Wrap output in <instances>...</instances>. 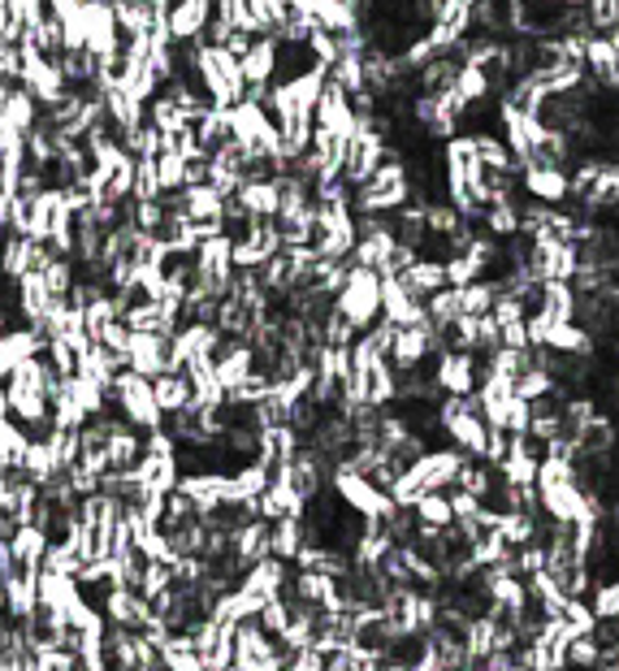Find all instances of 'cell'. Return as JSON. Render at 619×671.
Returning a JSON list of instances; mask_svg holds the SVG:
<instances>
[{"label": "cell", "mask_w": 619, "mask_h": 671, "mask_svg": "<svg viewBox=\"0 0 619 671\" xmlns=\"http://www.w3.org/2000/svg\"><path fill=\"white\" fill-rule=\"evenodd\" d=\"M412 200V174L403 153L386 156L360 187H352V208L356 217H390L395 208H403Z\"/></svg>", "instance_id": "cell-1"}, {"label": "cell", "mask_w": 619, "mask_h": 671, "mask_svg": "<svg viewBox=\"0 0 619 671\" xmlns=\"http://www.w3.org/2000/svg\"><path fill=\"white\" fill-rule=\"evenodd\" d=\"M196 83H200V92L208 96V104H217V108L239 104L243 92H248V87H243L239 56H230L221 44H208V40L196 44Z\"/></svg>", "instance_id": "cell-2"}, {"label": "cell", "mask_w": 619, "mask_h": 671, "mask_svg": "<svg viewBox=\"0 0 619 671\" xmlns=\"http://www.w3.org/2000/svg\"><path fill=\"white\" fill-rule=\"evenodd\" d=\"M334 308L356 325V334L373 329V325L381 321V273H377V269H364V264H347L343 291L334 295Z\"/></svg>", "instance_id": "cell-3"}, {"label": "cell", "mask_w": 619, "mask_h": 671, "mask_svg": "<svg viewBox=\"0 0 619 671\" xmlns=\"http://www.w3.org/2000/svg\"><path fill=\"white\" fill-rule=\"evenodd\" d=\"M329 490L343 499V507H352L356 516H373V520H390L399 512V503L390 499V490H381L373 476H364L356 468L334 464L329 472Z\"/></svg>", "instance_id": "cell-4"}, {"label": "cell", "mask_w": 619, "mask_h": 671, "mask_svg": "<svg viewBox=\"0 0 619 671\" xmlns=\"http://www.w3.org/2000/svg\"><path fill=\"white\" fill-rule=\"evenodd\" d=\"M108 399H113V412L126 416L139 433H148V429H160V424H165V412L156 408V399H153V381H148V377H139V373H130V368H122V373L113 377Z\"/></svg>", "instance_id": "cell-5"}, {"label": "cell", "mask_w": 619, "mask_h": 671, "mask_svg": "<svg viewBox=\"0 0 619 671\" xmlns=\"http://www.w3.org/2000/svg\"><path fill=\"white\" fill-rule=\"evenodd\" d=\"M78 31H83V49L104 56V52H117L122 49V31H117V18H113V4H104V0H83L78 4V13L70 18Z\"/></svg>", "instance_id": "cell-6"}, {"label": "cell", "mask_w": 619, "mask_h": 671, "mask_svg": "<svg viewBox=\"0 0 619 671\" xmlns=\"http://www.w3.org/2000/svg\"><path fill=\"white\" fill-rule=\"evenodd\" d=\"M239 70H243V87H248L243 96L264 104L269 87L277 83V40L273 35H256L252 49L239 56Z\"/></svg>", "instance_id": "cell-7"}, {"label": "cell", "mask_w": 619, "mask_h": 671, "mask_svg": "<svg viewBox=\"0 0 619 671\" xmlns=\"http://www.w3.org/2000/svg\"><path fill=\"white\" fill-rule=\"evenodd\" d=\"M217 343H221V329L212 321H187L169 338V373H182L191 360H212Z\"/></svg>", "instance_id": "cell-8"}, {"label": "cell", "mask_w": 619, "mask_h": 671, "mask_svg": "<svg viewBox=\"0 0 619 671\" xmlns=\"http://www.w3.org/2000/svg\"><path fill=\"white\" fill-rule=\"evenodd\" d=\"M442 347H438V329L424 321V325H408V329H395V343H390V364L399 373H412V368H424L433 364Z\"/></svg>", "instance_id": "cell-9"}, {"label": "cell", "mask_w": 619, "mask_h": 671, "mask_svg": "<svg viewBox=\"0 0 619 671\" xmlns=\"http://www.w3.org/2000/svg\"><path fill=\"white\" fill-rule=\"evenodd\" d=\"M212 373L221 381V390H239L248 381V373H256V347L252 338H221L212 352Z\"/></svg>", "instance_id": "cell-10"}, {"label": "cell", "mask_w": 619, "mask_h": 671, "mask_svg": "<svg viewBox=\"0 0 619 671\" xmlns=\"http://www.w3.org/2000/svg\"><path fill=\"white\" fill-rule=\"evenodd\" d=\"M282 252V234L273 221H248L243 234H234V269H264L269 260Z\"/></svg>", "instance_id": "cell-11"}, {"label": "cell", "mask_w": 619, "mask_h": 671, "mask_svg": "<svg viewBox=\"0 0 619 671\" xmlns=\"http://www.w3.org/2000/svg\"><path fill=\"white\" fill-rule=\"evenodd\" d=\"M312 122H316V130H329V135H338V139H352V135L360 130L356 104H352V96H347L338 83H325L321 101L312 108Z\"/></svg>", "instance_id": "cell-12"}, {"label": "cell", "mask_w": 619, "mask_h": 671, "mask_svg": "<svg viewBox=\"0 0 619 671\" xmlns=\"http://www.w3.org/2000/svg\"><path fill=\"white\" fill-rule=\"evenodd\" d=\"M433 381L442 395H472L481 381V356L476 352H438L433 356Z\"/></svg>", "instance_id": "cell-13"}, {"label": "cell", "mask_w": 619, "mask_h": 671, "mask_svg": "<svg viewBox=\"0 0 619 671\" xmlns=\"http://www.w3.org/2000/svg\"><path fill=\"white\" fill-rule=\"evenodd\" d=\"M520 187H524L528 200H542L550 208L571 200V174L564 165H524L520 169Z\"/></svg>", "instance_id": "cell-14"}, {"label": "cell", "mask_w": 619, "mask_h": 671, "mask_svg": "<svg viewBox=\"0 0 619 671\" xmlns=\"http://www.w3.org/2000/svg\"><path fill=\"white\" fill-rule=\"evenodd\" d=\"M191 637H196V654H200L204 671H225L234 663V623H221L208 616Z\"/></svg>", "instance_id": "cell-15"}, {"label": "cell", "mask_w": 619, "mask_h": 671, "mask_svg": "<svg viewBox=\"0 0 619 671\" xmlns=\"http://www.w3.org/2000/svg\"><path fill=\"white\" fill-rule=\"evenodd\" d=\"M230 200H239V208H243L252 221H273V217H277V208H282L277 178H273V174H248Z\"/></svg>", "instance_id": "cell-16"}, {"label": "cell", "mask_w": 619, "mask_h": 671, "mask_svg": "<svg viewBox=\"0 0 619 671\" xmlns=\"http://www.w3.org/2000/svg\"><path fill=\"white\" fill-rule=\"evenodd\" d=\"M126 368L139 373V377H160L169 373V338L160 334H135L130 329V343H126Z\"/></svg>", "instance_id": "cell-17"}, {"label": "cell", "mask_w": 619, "mask_h": 671, "mask_svg": "<svg viewBox=\"0 0 619 671\" xmlns=\"http://www.w3.org/2000/svg\"><path fill=\"white\" fill-rule=\"evenodd\" d=\"M585 74L594 78L598 92H619V52L611 44V35L594 31L585 40Z\"/></svg>", "instance_id": "cell-18"}, {"label": "cell", "mask_w": 619, "mask_h": 671, "mask_svg": "<svg viewBox=\"0 0 619 671\" xmlns=\"http://www.w3.org/2000/svg\"><path fill=\"white\" fill-rule=\"evenodd\" d=\"M208 18H212V4H208V0H174V4H169V18H165L169 40H174V44H200Z\"/></svg>", "instance_id": "cell-19"}, {"label": "cell", "mask_w": 619, "mask_h": 671, "mask_svg": "<svg viewBox=\"0 0 619 671\" xmlns=\"http://www.w3.org/2000/svg\"><path fill=\"white\" fill-rule=\"evenodd\" d=\"M40 352H44V334L31 329V325H13L9 334H0V377H4L9 368H18L22 360L40 356Z\"/></svg>", "instance_id": "cell-20"}, {"label": "cell", "mask_w": 619, "mask_h": 671, "mask_svg": "<svg viewBox=\"0 0 619 671\" xmlns=\"http://www.w3.org/2000/svg\"><path fill=\"white\" fill-rule=\"evenodd\" d=\"M399 282L408 286V295H416V300H429V295H438V291L447 286V269H442V260L416 256L412 264L399 273Z\"/></svg>", "instance_id": "cell-21"}, {"label": "cell", "mask_w": 619, "mask_h": 671, "mask_svg": "<svg viewBox=\"0 0 619 671\" xmlns=\"http://www.w3.org/2000/svg\"><path fill=\"white\" fill-rule=\"evenodd\" d=\"M0 273L4 277H27V273H40V260H35V239L27 234H4L0 239Z\"/></svg>", "instance_id": "cell-22"}, {"label": "cell", "mask_w": 619, "mask_h": 671, "mask_svg": "<svg viewBox=\"0 0 619 671\" xmlns=\"http://www.w3.org/2000/svg\"><path fill=\"white\" fill-rule=\"evenodd\" d=\"M594 347L598 343L580 321H555L546 334V352H559V356H594Z\"/></svg>", "instance_id": "cell-23"}, {"label": "cell", "mask_w": 619, "mask_h": 671, "mask_svg": "<svg viewBox=\"0 0 619 671\" xmlns=\"http://www.w3.org/2000/svg\"><path fill=\"white\" fill-rule=\"evenodd\" d=\"M304 542H308L304 516H282V520H273V528H269V555H273V559L291 564V559L300 555V546H304Z\"/></svg>", "instance_id": "cell-24"}, {"label": "cell", "mask_w": 619, "mask_h": 671, "mask_svg": "<svg viewBox=\"0 0 619 671\" xmlns=\"http://www.w3.org/2000/svg\"><path fill=\"white\" fill-rule=\"evenodd\" d=\"M35 594H40V602L52 607V611H70L78 598H83V585L74 580V576H56V572H40V580H35Z\"/></svg>", "instance_id": "cell-25"}, {"label": "cell", "mask_w": 619, "mask_h": 671, "mask_svg": "<svg viewBox=\"0 0 619 671\" xmlns=\"http://www.w3.org/2000/svg\"><path fill=\"white\" fill-rule=\"evenodd\" d=\"M153 399L165 416L187 412L191 408V381H187V373H160V377H153Z\"/></svg>", "instance_id": "cell-26"}, {"label": "cell", "mask_w": 619, "mask_h": 671, "mask_svg": "<svg viewBox=\"0 0 619 671\" xmlns=\"http://www.w3.org/2000/svg\"><path fill=\"white\" fill-rule=\"evenodd\" d=\"M0 122H4L9 130L27 135V130L40 122V101H35L27 87H9V96H4V104H0Z\"/></svg>", "instance_id": "cell-27"}, {"label": "cell", "mask_w": 619, "mask_h": 671, "mask_svg": "<svg viewBox=\"0 0 619 671\" xmlns=\"http://www.w3.org/2000/svg\"><path fill=\"white\" fill-rule=\"evenodd\" d=\"M135 476H139V485L144 490H156V494H169L174 485H178V455H144L139 464H135Z\"/></svg>", "instance_id": "cell-28"}, {"label": "cell", "mask_w": 619, "mask_h": 671, "mask_svg": "<svg viewBox=\"0 0 619 671\" xmlns=\"http://www.w3.org/2000/svg\"><path fill=\"white\" fill-rule=\"evenodd\" d=\"M576 304H580V295L571 282H542V291H537V308L550 321H576Z\"/></svg>", "instance_id": "cell-29"}, {"label": "cell", "mask_w": 619, "mask_h": 671, "mask_svg": "<svg viewBox=\"0 0 619 671\" xmlns=\"http://www.w3.org/2000/svg\"><path fill=\"white\" fill-rule=\"evenodd\" d=\"M412 516H416V528H424V533H438V528L455 524V516H451V499H447V490L420 494V499L412 503Z\"/></svg>", "instance_id": "cell-30"}, {"label": "cell", "mask_w": 619, "mask_h": 671, "mask_svg": "<svg viewBox=\"0 0 619 671\" xmlns=\"http://www.w3.org/2000/svg\"><path fill=\"white\" fill-rule=\"evenodd\" d=\"M148 122H153L160 135H174V130L191 126L187 113H182V104L174 101V96H165V92H156L153 101H148Z\"/></svg>", "instance_id": "cell-31"}, {"label": "cell", "mask_w": 619, "mask_h": 671, "mask_svg": "<svg viewBox=\"0 0 619 671\" xmlns=\"http://www.w3.org/2000/svg\"><path fill=\"white\" fill-rule=\"evenodd\" d=\"M516 395L524 403H537V399H546V395H555V377L542 368V364L533 360L524 373L516 377Z\"/></svg>", "instance_id": "cell-32"}, {"label": "cell", "mask_w": 619, "mask_h": 671, "mask_svg": "<svg viewBox=\"0 0 619 671\" xmlns=\"http://www.w3.org/2000/svg\"><path fill=\"white\" fill-rule=\"evenodd\" d=\"M602 659H607V650L598 646V637L589 632V637H571L568 641V668L571 671H598L602 668Z\"/></svg>", "instance_id": "cell-33"}, {"label": "cell", "mask_w": 619, "mask_h": 671, "mask_svg": "<svg viewBox=\"0 0 619 671\" xmlns=\"http://www.w3.org/2000/svg\"><path fill=\"white\" fill-rule=\"evenodd\" d=\"M156 178H160L165 196L182 191V187H187V160L174 153V148H160V156H156Z\"/></svg>", "instance_id": "cell-34"}, {"label": "cell", "mask_w": 619, "mask_h": 671, "mask_svg": "<svg viewBox=\"0 0 619 671\" xmlns=\"http://www.w3.org/2000/svg\"><path fill=\"white\" fill-rule=\"evenodd\" d=\"M424 316H429L433 329L451 325V321L460 316V291H455V286H442L438 295H429V300H424Z\"/></svg>", "instance_id": "cell-35"}, {"label": "cell", "mask_w": 619, "mask_h": 671, "mask_svg": "<svg viewBox=\"0 0 619 671\" xmlns=\"http://www.w3.org/2000/svg\"><path fill=\"white\" fill-rule=\"evenodd\" d=\"M78 347L70 343V338H44V360L52 364V373L56 377H74L78 373Z\"/></svg>", "instance_id": "cell-36"}, {"label": "cell", "mask_w": 619, "mask_h": 671, "mask_svg": "<svg viewBox=\"0 0 619 671\" xmlns=\"http://www.w3.org/2000/svg\"><path fill=\"white\" fill-rule=\"evenodd\" d=\"M589 611H594V620H619V576L602 580V585H594Z\"/></svg>", "instance_id": "cell-37"}, {"label": "cell", "mask_w": 619, "mask_h": 671, "mask_svg": "<svg viewBox=\"0 0 619 671\" xmlns=\"http://www.w3.org/2000/svg\"><path fill=\"white\" fill-rule=\"evenodd\" d=\"M130 200H165V187H160V178H156V160H135Z\"/></svg>", "instance_id": "cell-38"}, {"label": "cell", "mask_w": 619, "mask_h": 671, "mask_svg": "<svg viewBox=\"0 0 619 671\" xmlns=\"http://www.w3.org/2000/svg\"><path fill=\"white\" fill-rule=\"evenodd\" d=\"M559 620L571 628V637H589V632L598 628V620H594V611H589V602H585V598H568Z\"/></svg>", "instance_id": "cell-39"}, {"label": "cell", "mask_w": 619, "mask_h": 671, "mask_svg": "<svg viewBox=\"0 0 619 671\" xmlns=\"http://www.w3.org/2000/svg\"><path fill=\"white\" fill-rule=\"evenodd\" d=\"M256 620H260V628H264L269 637H282V628L291 623V602H286V598H269V602L260 607Z\"/></svg>", "instance_id": "cell-40"}, {"label": "cell", "mask_w": 619, "mask_h": 671, "mask_svg": "<svg viewBox=\"0 0 619 671\" xmlns=\"http://www.w3.org/2000/svg\"><path fill=\"white\" fill-rule=\"evenodd\" d=\"M447 499H451V516H455V524H468V520H476V516H481V507H485L476 494H468V490H455V485L447 490Z\"/></svg>", "instance_id": "cell-41"}, {"label": "cell", "mask_w": 619, "mask_h": 671, "mask_svg": "<svg viewBox=\"0 0 619 671\" xmlns=\"http://www.w3.org/2000/svg\"><path fill=\"white\" fill-rule=\"evenodd\" d=\"M9 9H13V18H18L22 27H35L40 18H49V4H44V0H9Z\"/></svg>", "instance_id": "cell-42"}, {"label": "cell", "mask_w": 619, "mask_h": 671, "mask_svg": "<svg viewBox=\"0 0 619 671\" xmlns=\"http://www.w3.org/2000/svg\"><path fill=\"white\" fill-rule=\"evenodd\" d=\"M13 22H18V18H13V9H9V0H0V35H4V31L13 27Z\"/></svg>", "instance_id": "cell-43"}, {"label": "cell", "mask_w": 619, "mask_h": 671, "mask_svg": "<svg viewBox=\"0 0 619 671\" xmlns=\"http://www.w3.org/2000/svg\"><path fill=\"white\" fill-rule=\"evenodd\" d=\"M104 4H126V0H104Z\"/></svg>", "instance_id": "cell-44"}]
</instances>
